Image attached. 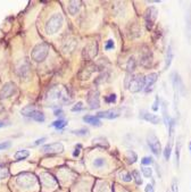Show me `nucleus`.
Listing matches in <instances>:
<instances>
[{
    "label": "nucleus",
    "instance_id": "1",
    "mask_svg": "<svg viewBox=\"0 0 191 192\" xmlns=\"http://www.w3.org/2000/svg\"><path fill=\"white\" fill-rule=\"evenodd\" d=\"M72 95L69 90H67L66 88L56 85L48 91L47 96H46V100L47 102L51 105H62V104H69L72 101Z\"/></svg>",
    "mask_w": 191,
    "mask_h": 192
},
{
    "label": "nucleus",
    "instance_id": "2",
    "mask_svg": "<svg viewBox=\"0 0 191 192\" xmlns=\"http://www.w3.org/2000/svg\"><path fill=\"white\" fill-rule=\"evenodd\" d=\"M63 16L62 14H53L50 18L48 19L46 25H44V30H46V33L49 35L55 34L57 32L59 31L62 25H63Z\"/></svg>",
    "mask_w": 191,
    "mask_h": 192
},
{
    "label": "nucleus",
    "instance_id": "3",
    "mask_svg": "<svg viewBox=\"0 0 191 192\" xmlns=\"http://www.w3.org/2000/svg\"><path fill=\"white\" fill-rule=\"evenodd\" d=\"M48 54H49V47L47 43H39L37 44L33 50L31 52L32 59L37 62V63H41L47 58Z\"/></svg>",
    "mask_w": 191,
    "mask_h": 192
},
{
    "label": "nucleus",
    "instance_id": "4",
    "mask_svg": "<svg viewBox=\"0 0 191 192\" xmlns=\"http://www.w3.org/2000/svg\"><path fill=\"white\" fill-rule=\"evenodd\" d=\"M16 183L21 188L28 189V188H32V186L35 185L37 177H35L34 174L32 173H21L18 176L16 177Z\"/></svg>",
    "mask_w": 191,
    "mask_h": 192
},
{
    "label": "nucleus",
    "instance_id": "5",
    "mask_svg": "<svg viewBox=\"0 0 191 192\" xmlns=\"http://www.w3.org/2000/svg\"><path fill=\"white\" fill-rule=\"evenodd\" d=\"M21 113H22L23 116L30 117V118H32V120L35 121V122L42 123V122H44V120H46L43 113L40 111V110H38L37 108H34L33 106H26V107H24L21 110Z\"/></svg>",
    "mask_w": 191,
    "mask_h": 192
},
{
    "label": "nucleus",
    "instance_id": "6",
    "mask_svg": "<svg viewBox=\"0 0 191 192\" xmlns=\"http://www.w3.org/2000/svg\"><path fill=\"white\" fill-rule=\"evenodd\" d=\"M97 54H98V43L96 41H91L83 48L82 57L85 60H91L97 56Z\"/></svg>",
    "mask_w": 191,
    "mask_h": 192
},
{
    "label": "nucleus",
    "instance_id": "7",
    "mask_svg": "<svg viewBox=\"0 0 191 192\" xmlns=\"http://www.w3.org/2000/svg\"><path fill=\"white\" fill-rule=\"evenodd\" d=\"M147 143L149 145L150 150L153 152V155L159 156V154L162 152V145H160L159 139L155 135V133H149L147 136Z\"/></svg>",
    "mask_w": 191,
    "mask_h": 192
},
{
    "label": "nucleus",
    "instance_id": "8",
    "mask_svg": "<svg viewBox=\"0 0 191 192\" xmlns=\"http://www.w3.org/2000/svg\"><path fill=\"white\" fill-rule=\"evenodd\" d=\"M144 85H146V76L142 75V74H138L137 76L133 77L128 89L132 92H139L144 88Z\"/></svg>",
    "mask_w": 191,
    "mask_h": 192
},
{
    "label": "nucleus",
    "instance_id": "9",
    "mask_svg": "<svg viewBox=\"0 0 191 192\" xmlns=\"http://www.w3.org/2000/svg\"><path fill=\"white\" fill-rule=\"evenodd\" d=\"M157 15H158V12L155 7H149L147 8L146 13H144V21H146V26H147L148 30H151L155 21L157 18Z\"/></svg>",
    "mask_w": 191,
    "mask_h": 192
},
{
    "label": "nucleus",
    "instance_id": "10",
    "mask_svg": "<svg viewBox=\"0 0 191 192\" xmlns=\"http://www.w3.org/2000/svg\"><path fill=\"white\" fill-rule=\"evenodd\" d=\"M87 101L90 106L91 109H98L100 107V98H99V92L97 90H90L87 96Z\"/></svg>",
    "mask_w": 191,
    "mask_h": 192
},
{
    "label": "nucleus",
    "instance_id": "11",
    "mask_svg": "<svg viewBox=\"0 0 191 192\" xmlns=\"http://www.w3.org/2000/svg\"><path fill=\"white\" fill-rule=\"evenodd\" d=\"M41 150L44 154H60L64 151V145L60 142H55V143H49V145H43Z\"/></svg>",
    "mask_w": 191,
    "mask_h": 192
},
{
    "label": "nucleus",
    "instance_id": "12",
    "mask_svg": "<svg viewBox=\"0 0 191 192\" xmlns=\"http://www.w3.org/2000/svg\"><path fill=\"white\" fill-rule=\"evenodd\" d=\"M121 115V109L119 108H112L108 110H103V111H99L97 114L98 118H106V120H114Z\"/></svg>",
    "mask_w": 191,
    "mask_h": 192
},
{
    "label": "nucleus",
    "instance_id": "13",
    "mask_svg": "<svg viewBox=\"0 0 191 192\" xmlns=\"http://www.w3.org/2000/svg\"><path fill=\"white\" fill-rule=\"evenodd\" d=\"M15 84L13 82H7L5 83L1 90H0V100H3V99H7V98L12 97L15 92Z\"/></svg>",
    "mask_w": 191,
    "mask_h": 192
},
{
    "label": "nucleus",
    "instance_id": "14",
    "mask_svg": "<svg viewBox=\"0 0 191 192\" xmlns=\"http://www.w3.org/2000/svg\"><path fill=\"white\" fill-rule=\"evenodd\" d=\"M172 82H173V86H174V90L178 92V95H184L185 93V89H184V84L182 82L181 77L178 75V73H173L172 75Z\"/></svg>",
    "mask_w": 191,
    "mask_h": 192
},
{
    "label": "nucleus",
    "instance_id": "15",
    "mask_svg": "<svg viewBox=\"0 0 191 192\" xmlns=\"http://www.w3.org/2000/svg\"><path fill=\"white\" fill-rule=\"evenodd\" d=\"M157 79H158L157 73H150L148 76H146V89H144V91L150 92L153 90V84L157 82Z\"/></svg>",
    "mask_w": 191,
    "mask_h": 192
},
{
    "label": "nucleus",
    "instance_id": "16",
    "mask_svg": "<svg viewBox=\"0 0 191 192\" xmlns=\"http://www.w3.org/2000/svg\"><path fill=\"white\" fill-rule=\"evenodd\" d=\"M140 117L142 118V120L147 121V122H150L151 124H158L159 123V117L157 116V115H155V114H150L148 113V111H141L140 113Z\"/></svg>",
    "mask_w": 191,
    "mask_h": 192
},
{
    "label": "nucleus",
    "instance_id": "17",
    "mask_svg": "<svg viewBox=\"0 0 191 192\" xmlns=\"http://www.w3.org/2000/svg\"><path fill=\"white\" fill-rule=\"evenodd\" d=\"M96 69H97V66H96V65H88L87 68L82 69V72L80 73V77H81V80H88L89 77H90L91 74H92Z\"/></svg>",
    "mask_w": 191,
    "mask_h": 192
},
{
    "label": "nucleus",
    "instance_id": "18",
    "mask_svg": "<svg viewBox=\"0 0 191 192\" xmlns=\"http://www.w3.org/2000/svg\"><path fill=\"white\" fill-rule=\"evenodd\" d=\"M83 121H84L87 124H90V125H93V126H101V122L100 120L98 118L97 116H91V115H88V116H84L83 117Z\"/></svg>",
    "mask_w": 191,
    "mask_h": 192
},
{
    "label": "nucleus",
    "instance_id": "19",
    "mask_svg": "<svg viewBox=\"0 0 191 192\" xmlns=\"http://www.w3.org/2000/svg\"><path fill=\"white\" fill-rule=\"evenodd\" d=\"M151 62H153V56L150 51H147L141 56V65L143 67H149L151 65Z\"/></svg>",
    "mask_w": 191,
    "mask_h": 192
},
{
    "label": "nucleus",
    "instance_id": "20",
    "mask_svg": "<svg viewBox=\"0 0 191 192\" xmlns=\"http://www.w3.org/2000/svg\"><path fill=\"white\" fill-rule=\"evenodd\" d=\"M94 145H98V147H101V148H108L109 147V143H108V140L103 136H98V138H94L92 140Z\"/></svg>",
    "mask_w": 191,
    "mask_h": 192
},
{
    "label": "nucleus",
    "instance_id": "21",
    "mask_svg": "<svg viewBox=\"0 0 191 192\" xmlns=\"http://www.w3.org/2000/svg\"><path fill=\"white\" fill-rule=\"evenodd\" d=\"M81 1H69L68 2V12L71 15H75L80 10Z\"/></svg>",
    "mask_w": 191,
    "mask_h": 192
},
{
    "label": "nucleus",
    "instance_id": "22",
    "mask_svg": "<svg viewBox=\"0 0 191 192\" xmlns=\"http://www.w3.org/2000/svg\"><path fill=\"white\" fill-rule=\"evenodd\" d=\"M172 143H173V139H168V142H167V145H166L165 149H164V151H163L165 160H169V158H171V154H172Z\"/></svg>",
    "mask_w": 191,
    "mask_h": 192
},
{
    "label": "nucleus",
    "instance_id": "23",
    "mask_svg": "<svg viewBox=\"0 0 191 192\" xmlns=\"http://www.w3.org/2000/svg\"><path fill=\"white\" fill-rule=\"evenodd\" d=\"M162 113H163V118H164V123H165L166 127L168 129V125L169 123H171V117H169L168 113H167V105H166V102L164 101L163 102V107H162Z\"/></svg>",
    "mask_w": 191,
    "mask_h": 192
},
{
    "label": "nucleus",
    "instance_id": "24",
    "mask_svg": "<svg viewBox=\"0 0 191 192\" xmlns=\"http://www.w3.org/2000/svg\"><path fill=\"white\" fill-rule=\"evenodd\" d=\"M172 60H173V50H172V46H168L167 48V52H166V58H165V67L164 68L167 69L169 66H171V64H172Z\"/></svg>",
    "mask_w": 191,
    "mask_h": 192
},
{
    "label": "nucleus",
    "instance_id": "25",
    "mask_svg": "<svg viewBox=\"0 0 191 192\" xmlns=\"http://www.w3.org/2000/svg\"><path fill=\"white\" fill-rule=\"evenodd\" d=\"M28 156H30V152L28 150H19L14 155V158H15L16 160H24Z\"/></svg>",
    "mask_w": 191,
    "mask_h": 192
},
{
    "label": "nucleus",
    "instance_id": "26",
    "mask_svg": "<svg viewBox=\"0 0 191 192\" xmlns=\"http://www.w3.org/2000/svg\"><path fill=\"white\" fill-rule=\"evenodd\" d=\"M126 159H128V161L130 164H134L135 161H137V159H138V156H137V154H135L134 151L128 150L126 151Z\"/></svg>",
    "mask_w": 191,
    "mask_h": 192
},
{
    "label": "nucleus",
    "instance_id": "27",
    "mask_svg": "<svg viewBox=\"0 0 191 192\" xmlns=\"http://www.w3.org/2000/svg\"><path fill=\"white\" fill-rule=\"evenodd\" d=\"M135 66H137V63H135L134 57H130L128 60V64H126V69H128V72L132 73L135 69Z\"/></svg>",
    "mask_w": 191,
    "mask_h": 192
},
{
    "label": "nucleus",
    "instance_id": "28",
    "mask_svg": "<svg viewBox=\"0 0 191 192\" xmlns=\"http://www.w3.org/2000/svg\"><path fill=\"white\" fill-rule=\"evenodd\" d=\"M181 139L178 140V143H176V148H175V160H176V166H180V151H181Z\"/></svg>",
    "mask_w": 191,
    "mask_h": 192
},
{
    "label": "nucleus",
    "instance_id": "29",
    "mask_svg": "<svg viewBox=\"0 0 191 192\" xmlns=\"http://www.w3.org/2000/svg\"><path fill=\"white\" fill-rule=\"evenodd\" d=\"M66 124H67V122H66L65 120H62V118H59V120L55 121L53 124H51V126H53V127H56L57 130H62L63 127H65Z\"/></svg>",
    "mask_w": 191,
    "mask_h": 192
},
{
    "label": "nucleus",
    "instance_id": "30",
    "mask_svg": "<svg viewBox=\"0 0 191 192\" xmlns=\"http://www.w3.org/2000/svg\"><path fill=\"white\" fill-rule=\"evenodd\" d=\"M73 134H75V135H80V136H84V135H88L89 134V130L83 127V129H80V130H73L72 131Z\"/></svg>",
    "mask_w": 191,
    "mask_h": 192
},
{
    "label": "nucleus",
    "instance_id": "31",
    "mask_svg": "<svg viewBox=\"0 0 191 192\" xmlns=\"http://www.w3.org/2000/svg\"><path fill=\"white\" fill-rule=\"evenodd\" d=\"M105 164H106V161H105L103 158H96L93 160V166L96 168H103L105 166Z\"/></svg>",
    "mask_w": 191,
    "mask_h": 192
},
{
    "label": "nucleus",
    "instance_id": "32",
    "mask_svg": "<svg viewBox=\"0 0 191 192\" xmlns=\"http://www.w3.org/2000/svg\"><path fill=\"white\" fill-rule=\"evenodd\" d=\"M119 177L124 181V182H130L132 180V176H131V174L128 173V172H126V170H123V172H121L119 173Z\"/></svg>",
    "mask_w": 191,
    "mask_h": 192
},
{
    "label": "nucleus",
    "instance_id": "33",
    "mask_svg": "<svg viewBox=\"0 0 191 192\" xmlns=\"http://www.w3.org/2000/svg\"><path fill=\"white\" fill-rule=\"evenodd\" d=\"M132 175L134 177L135 183H137L138 185H141V184H142V179H141V175H140V173H139V170H133Z\"/></svg>",
    "mask_w": 191,
    "mask_h": 192
},
{
    "label": "nucleus",
    "instance_id": "34",
    "mask_svg": "<svg viewBox=\"0 0 191 192\" xmlns=\"http://www.w3.org/2000/svg\"><path fill=\"white\" fill-rule=\"evenodd\" d=\"M141 172H142L144 177H150L151 175H153V170H151L150 167H142V168H141Z\"/></svg>",
    "mask_w": 191,
    "mask_h": 192
},
{
    "label": "nucleus",
    "instance_id": "35",
    "mask_svg": "<svg viewBox=\"0 0 191 192\" xmlns=\"http://www.w3.org/2000/svg\"><path fill=\"white\" fill-rule=\"evenodd\" d=\"M8 175H9V172H8V170H7L6 167L0 166V180L6 179Z\"/></svg>",
    "mask_w": 191,
    "mask_h": 192
},
{
    "label": "nucleus",
    "instance_id": "36",
    "mask_svg": "<svg viewBox=\"0 0 191 192\" xmlns=\"http://www.w3.org/2000/svg\"><path fill=\"white\" fill-rule=\"evenodd\" d=\"M133 77H134V75L132 74V73H128L126 74V77H125V88L126 89H128L130 88V84H131V82H132V80H133Z\"/></svg>",
    "mask_w": 191,
    "mask_h": 192
},
{
    "label": "nucleus",
    "instance_id": "37",
    "mask_svg": "<svg viewBox=\"0 0 191 192\" xmlns=\"http://www.w3.org/2000/svg\"><path fill=\"white\" fill-rule=\"evenodd\" d=\"M155 161L151 157H143L141 159V164L142 165H153Z\"/></svg>",
    "mask_w": 191,
    "mask_h": 192
},
{
    "label": "nucleus",
    "instance_id": "38",
    "mask_svg": "<svg viewBox=\"0 0 191 192\" xmlns=\"http://www.w3.org/2000/svg\"><path fill=\"white\" fill-rule=\"evenodd\" d=\"M105 101H106V102H108V104H114V102L116 101V96L115 95L107 96V97H105Z\"/></svg>",
    "mask_w": 191,
    "mask_h": 192
},
{
    "label": "nucleus",
    "instance_id": "39",
    "mask_svg": "<svg viewBox=\"0 0 191 192\" xmlns=\"http://www.w3.org/2000/svg\"><path fill=\"white\" fill-rule=\"evenodd\" d=\"M115 47V43H114L113 40H108L105 44V50H110V49H114Z\"/></svg>",
    "mask_w": 191,
    "mask_h": 192
},
{
    "label": "nucleus",
    "instance_id": "40",
    "mask_svg": "<svg viewBox=\"0 0 191 192\" xmlns=\"http://www.w3.org/2000/svg\"><path fill=\"white\" fill-rule=\"evenodd\" d=\"M172 192H178V182L176 179H173L172 181Z\"/></svg>",
    "mask_w": 191,
    "mask_h": 192
},
{
    "label": "nucleus",
    "instance_id": "41",
    "mask_svg": "<svg viewBox=\"0 0 191 192\" xmlns=\"http://www.w3.org/2000/svg\"><path fill=\"white\" fill-rule=\"evenodd\" d=\"M83 104L82 102H78V104L74 106V107H72V111H81V110H83Z\"/></svg>",
    "mask_w": 191,
    "mask_h": 192
},
{
    "label": "nucleus",
    "instance_id": "42",
    "mask_svg": "<svg viewBox=\"0 0 191 192\" xmlns=\"http://www.w3.org/2000/svg\"><path fill=\"white\" fill-rule=\"evenodd\" d=\"M103 185L99 186V189H98V191L99 192H109V188H108V184L107 183H101Z\"/></svg>",
    "mask_w": 191,
    "mask_h": 192
},
{
    "label": "nucleus",
    "instance_id": "43",
    "mask_svg": "<svg viewBox=\"0 0 191 192\" xmlns=\"http://www.w3.org/2000/svg\"><path fill=\"white\" fill-rule=\"evenodd\" d=\"M158 102H159V98L156 97L155 102H153V111H157V110H158Z\"/></svg>",
    "mask_w": 191,
    "mask_h": 192
},
{
    "label": "nucleus",
    "instance_id": "44",
    "mask_svg": "<svg viewBox=\"0 0 191 192\" xmlns=\"http://www.w3.org/2000/svg\"><path fill=\"white\" fill-rule=\"evenodd\" d=\"M10 147V142H3L0 143V150H3V149H7Z\"/></svg>",
    "mask_w": 191,
    "mask_h": 192
},
{
    "label": "nucleus",
    "instance_id": "45",
    "mask_svg": "<svg viewBox=\"0 0 191 192\" xmlns=\"http://www.w3.org/2000/svg\"><path fill=\"white\" fill-rule=\"evenodd\" d=\"M144 191H146V192H155V191H153V185H151V184H147V186L144 188Z\"/></svg>",
    "mask_w": 191,
    "mask_h": 192
},
{
    "label": "nucleus",
    "instance_id": "46",
    "mask_svg": "<svg viewBox=\"0 0 191 192\" xmlns=\"http://www.w3.org/2000/svg\"><path fill=\"white\" fill-rule=\"evenodd\" d=\"M46 140H47L46 138H41V139H39V140H37V141H35L34 145H41V143H43V142L46 141Z\"/></svg>",
    "mask_w": 191,
    "mask_h": 192
},
{
    "label": "nucleus",
    "instance_id": "47",
    "mask_svg": "<svg viewBox=\"0 0 191 192\" xmlns=\"http://www.w3.org/2000/svg\"><path fill=\"white\" fill-rule=\"evenodd\" d=\"M62 114H63V110L62 109H56L55 110V115H56V116H62Z\"/></svg>",
    "mask_w": 191,
    "mask_h": 192
},
{
    "label": "nucleus",
    "instance_id": "48",
    "mask_svg": "<svg viewBox=\"0 0 191 192\" xmlns=\"http://www.w3.org/2000/svg\"><path fill=\"white\" fill-rule=\"evenodd\" d=\"M78 155H80V150H78V149L74 150V152H73V156H74V157H76V156H78Z\"/></svg>",
    "mask_w": 191,
    "mask_h": 192
},
{
    "label": "nucleus",
    "instance_id": "49",
    "mask_svg": "<svg viewBox=\"0 0 191 192\" xmlns=\"http://www.w3.org/2000/svg\"><path fill=\"white\" fill-rule=\"evenodd\" d=\"M5 125H6V124L3 123V122H0V127H3Z\"/></svg>",
    "mask_w": 191,
    "mask_h": 192
},
{
    "label": "nucleus",
    "instance_id": "50",
    "mask_svg": "<svg viewBox=\"0 0 191 192\" xmlns=\"http://www.w3.org/2000/svg\"><path fill=\"white\" fill-rule=\"evenodd\" d=\"M189 149H190V151H191V142L189 143Z\"/></svg>",
    "mask_w": 191,
    "mask_h": 192
},
{
    "label": "nucleus",
    "instance_id": "51",
    "mask_svg": "<svg viewBox=\"0 0 191 192\" xmlns=\"http://www.w3.org/2000/svg\"><path fill=\"white\" fill-rule=\"evenodd\" d=\"M166 192H169V191H168V190H167V191H166Z\"/></svg>",
    "mask_w": 191,
    "mask_h": 192
}]
</instances>
